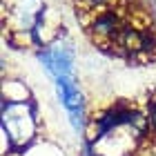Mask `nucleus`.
<instances>
[{
    "label": "nucleus",
    "instance_id": "obj_1",
    "mask_svg": "<svg viewBox=\"0 0 156 156\" xmlns=\"http://www.w3.org/2000/svg\"><path fill=\"white\" fill-rule=\"evenodd\" d=\"M0 132L9 138L13 154H23L38 140V109L36 101L0 103Z\"/></svg>",
    "mask_w": 156,
    "mask_h": 156
},
{
    "label": "nucleus",
    "instance_id": "obj_2",
    "mask_svg": "<svg viewBox=\"0 0 156 156\" xmlns=\"http://www.w3.org/2000/svg\"><path fill=\"white\" fill-rule=\"evenodd\" d=\"M56 98L65 109V116L72 125V132L83 136L89 127V107H87V96L80 89L76 76H60L54 80Z\"/></svg>",
    "mask_w": 156,
    "mask_h": 156
},
{
    "label": "nucleus",
    "instance_id": "obj_3",
    "mask_svg": "<svg viewBox=\"0 0 156 156\" xmlns=\"http://www.w3.org/2000/svg\"><path fill=\"white\" fill-rule=\"evenodd\" d=\"M36 60L42 65L49 78H60V76H74V65H76V45L67 36L56 38L47 47L34 51Z\"/></svg>",
    "mask_w": 156,
    "mask_h": 156
},
{
    "label": "nucleus",
    "instance_id": "obj_4",
    "mask_svg": "<svg viewBox=\"0 0 156 156\" xmlns=\"http://www.w3.org/2000/svg\"><path fill=\"white\" fill-rule=\"evenodd\" d=\"M45 11L42 0H5V27L13 34H29Z\"/></svg>",
    "mask_w": 156,
    "mask_h": 156
},
{
    "label": "nucleus",
    "instance_id": "obj_5",
    "mask_svg": "<svg viewBox=\"0 0 156 156\" xmlns=\"http://www.w3.org/2000/svg\"><path fill=\"white\" fill-rule=\"evenodd\" d=\"M0 96H2V101H7V103L34 101L31 89L27 87V83H23L16 76H2V80H0Z\"/></svg>",
    "mask_w": 156,
    "mask_h": 156
},
{
    "label": "nucleus",
    "instance_id": "obj_6",
    "mask_svg": "<svg viewBox=\"0 0 156 156\" xmlns=\"http://www.w3.org/2000/svg\"><path fill=\"white\" fill-rule=\"evenodd\" d=\"M118 18L114 16V13H109V11H105L101 13V16H96V20H91V27H89V31L94 34V36L98 38H112V36H116L118 34Z\"/></svg>",
    "mask_w": 156,
    "mask_h": 156
},
{
    "label": "nucleus",
    "instance_id": "obj_7",
    "mask_svg": "<svg viewBox=\"0 0 156 156\" xmlns=\"http://www.w3.org/2000/svg\"><path fill=\"white\" fill-rule=\"evenodd\" d=\"M20 156H65L60 147H56L54 143H42V140H36L34 145H29Z\"/></svg>",
    "mask_w": 156,
    "mask_h": 156
},
{
    "label": "nucleus",
    "instance_id": "obj_8",
    "mask_svg": "<svg viewBox=\"0 0 156 156\" xmlns=\"http://www.w3.org/2000/svg\"><path fill=\"white\" fill-rule=\"evenodd\" d=\"M80 156H105V154H98V152H96V145L85 140L83 147H80Z\"/></svg>",
    "mask_w": 156,
    "mask_h": 156
},
{
    "label": "nucleus",
    "instance_id": "obj_9",
    "mask_svg": "<svg viewBox=\"0 0 156 156\" xmlns=\"http://www.w3.org/2000/svg\"><path fill=\"white\" fill-rule=\"evenodd\" d=\"M147 118H150V127L156 132V101H152L147 107Z\"/></svg>",
    "mask_w": 156,
    "mask_h": 156
}]
</instances>
